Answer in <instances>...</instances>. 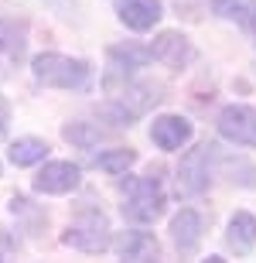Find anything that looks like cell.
I'll list each match as a JSON object with an SVG mask.
<instances>
[{"label": "cell", "instance_id": "cell-9", "mask_svg": "<svg viewBox=\"0 0 256 263\" xmlns=\"http://www.w3.org/2000/svg\"><path fill=\"white\" fill-rule=\"evenodd\" d=\"M171 236H174V246L181 253H195L202 243V215L195 209H181L171 219Z\"/></svg>", "mask_w": 256, "mask_h": 263}, {"label": "cell", "instance_id": "cell-11", "mask_svg": "<svg viewBox=\"0 0 256 263\" xmlns=\"http://www.w3.org/2000/svg\"><path fill=\"white\" fill-rule=\"evenodd\" d=\"M226 243H229V250H236L239 256H246L256 246V215H249V212H236L232 215V219H229Z\"/></svg>", "mask_w": 256, "mask_h": 263}, {"label": "cell", "instance_id": "cell-12", "mask_svg": "<svg viewBox=\"0 0 256 263\" xmlns=\"http://www.w3.org/2000/svg\"><path fill=\"white\" fill-rule=\"evenodd\" d=\"M157 256V243L150 233H127L120 239V260L123 263H140Z\"/></svg>", "mask_w": 256, "mask_h": 263}, {"label": "cell", "instance_id": "cell-6", "mask_svg": "<svg viewBox=\"0 0 256 263\" xmlns=\"http://www.w3.org/2000/svg\"><path fill=\"white\" fill-rule=\"evenodd\" d=\"M82 181V167L72 164V161H51V164L41 167V175L34 178V188L45 192V195H69L75 192Z\"/></svg>", "mask_w": 256, "mask_h": 263}, {"label": "cell", "instance_id": "cell-19", "mask_svg": "<svg viewBox=\"0 0 256 263\" xmlns=\"http://www.w3.org/2000/svg\"><path fill=\"white\" fill-rule=\"evenodd\" d=\"M7 48H14V45H10V24L0 21V51H7Z\"/></svg>", "mask_w": 256, "mask_h": 263}, {"label": "cell", "instance_id": "cell-8", "mask_svg": "<svg viewBox=\"0 0 256 263\" xmlns=\"http://www.w3.org/2000/svg\"><path fill=\"white\" fill-rule=\"evenodd\" d=\"M150 140L161 147V151H178L191 140V123L185 117H157L154 127H150Z\"/></svg>", "mask_w": 256, "mask_h": 263}, {"label": "cell", "instance_id": "cell-21", "mask_svg": "<svg viewBox=\"0 0 256 263\" xmlns=\"http://www.w3.org/2000/svg\"><path fill=\"white\" fill-rule=\"evenodd\" d=\"M0 263H4V260H0Z\"/></svg>", "mask_w": 256, "mask_h": 263}, {"label": "cell", "instance_id": "cell-20", "mask_svg": "<svg viewBox=\"0 0 256 263\" xmlns=\"http://www.w3.org/2000/svg\"><path fill=\"white\" fill-rule=\"evenodd\" d=\"M205 263H222V260H219V256H208V260Z\"/></svg>", "mask_w": 256, "mask_h": 263}, {"label": "cell", "instance_id": "cell-3", "mask_svg": "<svg viewBox=\"0 0 256 263\" xmlns=\"http://www.w3.org/2000/svg\"><path fill=\"white\" fill-rule=\"evenodd\" d=\"M69 246H75V250H82V253H103L109 246V222L103 212H86L79 219V222H72L69 229H65V236H62Z\"/></svg>", "mask_w": 256, "mask_h": 263}, {"label": "cell", "instance_id": "cell-14", "mask_svg": "<svg viewBox=\"0 0 256 263\" xmlns=\"http://www.w3.org/2000/svg\"><path fill=\"white\" fill-rule=\"evenodd\" d=\"M45 154H48V144H45V140H38V137H21L17 144L7 151L10 164H17V167L38 164V161H45Z\"/></svg>", "mask_w": 256, "mask_h": 263}, {"label": "cell", "instance_id": "cell-1", "mask_svg": "<svg viewBox=\"0 0 256 263\" xmlns=\"http://www.w3.org/2000/svg\"><path fill=\"white\" fill-rule=\"evenodd\" d=\"M31 68H34V79L41 86H51V89H82L92 76L89 62L69 59V55H58V51H41L38 59L31 62Z\"/></svg>", "mask_w": 256, "mask_h": 263}, {"label": "cell", "instance_id": "cell-18", "mask_svg": "<svg viewBox=\"0 0 256 263\" xmlns=\"http://www.w3.org/2000/svg\"><path fill=\"white\" fill-rule=\"evenodd\" d=\"M7 120H10V106H7V99L0 96V140H4V134H7Z\"/></svg>", "mask_w": 256, "mask_h": 263}, {"label": "cell", "instance_id": "cell-5", "mask_svg": "<svg viewBox=\"0 0 256 263\" xmlns=\"http://www.w3.org/2000/svg\"><path fill=\"white\" fill-rule=\"evenodd\" d=\"M219 134L239 147H256V109L232 103L219 113Z\"/></svg>", "mask_w": 256, "mask_h": 263}, {"label": "cell", "instance_id": "cell-4", "mask_svg": "<svg viewBox=\"0 0 256 263\" xmlns=\"http://www.w3.org/2000/svg\"><path fill=\"white\" fill-rule=\"evenodd\" d=\"M212 157H215V147H208V144L195 147V151H188V154L181 157L178 185H181L185 195H202V192L208 188V181H212V171H208Z\"/></svg>", "mask_w": 256, "mask_h": 263}, {"label": "cell", "instance_id": "cell-2", "mask_svg": "<svg viewBox=\"0 0 256 263\" xmlns=\"http://www.w3.org/2000/svg\"><path fill=\"white\" fill-rule=\"evenodd\" d=\"M123 215L130 222H154L161 212H164V192H161V181L154 175L150 178H130L123 181Z\"/></svg>", "mask_w": 256, "mask_h": 263}, {"label": "cell", "instance_id": "cell-13", "mask_svg": "<svg viewBox=\"0 0 256 263\" xmlns=\"http://www.w3.org/2000/svg\"><path fill=\"white\" fill-rule=\"evenodd\" d=\"M215 14L236 21L239 28H256V0H212Z\"/></svg>", "mask_w": 256, "mask_h": 263}, {"label": "cell", "instance_id": "cell-16", "mask_svg": "<svg viewBox=\"0 0 256 263\" xmlns=\"http://www.w3.org/2000/svg\"><path fill=\"white\" fill-rule=\"evenodd\" d=\"M109 59L116 62L120 68H144L150 62V48H140V45H116V48H109Z\"/></svg>", "mask_w": 256, "mask_h": 263}, {"label": "cell", "instance_id": "cell-7", "mask_svg": "<svg viewBox=\"0 0 256 263\" xmlns=\"http://www.w3.org/2000/svg\"><path fill=\"white\" fill-rule=\"evenodd\" d=\"M150 59H157L161 65H168V68H185L188 62L195 59V48H191V41H188L181 31H164V34H157V41H154Z\"/></svg>", "mask_w": 256, "mask_h": 263}, {"label": "cell", "instance_id": "cell-10", "mask_svg": "<svg viewBox=\"0 0 256 263\" xmlns=\"http://www.w3.org/2000/svg\"><path fill=\"white\" fill-rule=\"evenodd\" d=\"M161 0H127L120 7V21L127 24L130 31H150L161 21Z\"/></svg>", "mask_w": 256, "mask_h": 263}, {"label": "cell", "instance_id": "cell-15", "mask_svg": "<svg viewBox=\"0 0 256 263\" xmlns=\"http://www.w3.org/2000/svg\"><path fill=\"white\" fill-rule=\"evenodd\" d=\"M137 161V151H130V147H116V151H106V154H96L92 164L103 167L106 175H127V167Z\"/></svg>", "mask_w": 256, "mask_h": 263}, {"label": "cell", "instance_id": "cell-17", "mask_svg": "<svg viewBox=\"0 0 256 263\" xmlns=\"http://www.w3.org/2000/svg\"><path fill=\"white\" fill-rule=\"evenodd\" d=\"M62 134H65V140H69V144H79V147H92L99 137H103L96 127H89V123H69Z\"/></svg>", "mask_w": 256, "mask_h": 263}]
</instances>
